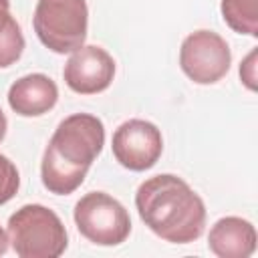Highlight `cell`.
Masks as SVG:
<instances>
[{"label": "cell", "instance_id": "cell-1", "mask_svg": "<svg viewBox=\"0 0 258 258\" xmlns=\"http://www.w3.org/2000/svg\"><path fill=\"white\" fill-rule=\"evenodd\" d=\"M135 208L143 224L171 244L198 240L206 226L202 198L173 173H159L145 179L135 194Z\"/></svg>", "mask_w": 258, "mask_h": 258}, {"label": "cell", "instance_id": "cell-2", "mask_svg": "<svg viewBox=\"0 0 258 258\" xmlns=\"http://www.w3.org/2000/svg\"><path fill=\"white\" fill-rule=\"evenodd\" d=\"M105 145V125L91 113H75L58 123L40 163L44 187L56 196L73 194Z\"/></svg>", "mask_w": 258, "mask_h": 258}, {"label": "cell", "instance_id": "cell-3", "mask_svg": "<svg viewBox=\"0 0 258 258\" xmlns=\"http://www.w3.org/2000/svg\"><path fill=\"white\" fill-rule=\"evenodd\" d=\"M8 240L20 258H58L69 244L60 218L40 204H26L8 218Z\"/></svg>", "mask_w": 258, "mask_h": 258}, {"label": "cell", "instance_id": "cell-4", "mask_svg": "<svg viewBox=\"0 0 258 258\" xmlns=\"http://www.w3.org/2000/svg\"><path fill=\"white\" fill-rule=\"evenodd\" d=\"M38 40L52 52L81 48L87 38L89 10L85 0H38L32 16Z\"/></svg>", "mask_w": 258, "mask_h": 258}, {"label": "cell", "instance_id": "cell-5", "mask_svg": "<svg viewBox=\"0 0 258 258\" xmlns=\"http://www.w3.org/2000/svg\"><path fill=\"white\" fill-rule=\"evenodd\" d=\"M79 232L97 246H117L131 232V218L123 204L105 191L85 194L75 206Z\"/></svg>", "mask_w": 258, "mask_h": 258}, {"label": "cell", "instance_id": "cell-6", "mask_svg": "<svg viewBox=\"0 0 258 258\" xmlns=\"http://www.w3.org/2000/svg\"><path fill=\"white\" fill-rule=\"evenodd\" d=\"M232 64L228 42L214 30L187 34L179 48L181 71L198 85H214L226 77Z\"/></svg>", "mask_w": 258, "mask_h": 258}, {"label": "cell", "instance_id": "cell-7", "mask_svg": "<svg viewBox=\"0 0 258 258\" xmlns=\"http://www.w3.org/2000/svg\"><path fill=\"white\" fill-rule=\"evenodd\" d=\"M113 155L115 159L131 169L145 171L157 163L163 151V137L157 125L145 119H129L121 123L113 133Z\"/></svg>", "mask_w": 258, "mask_h": 258}, {"label": "cell", "instance_id": "cell-8", "mask_svg": "<svg viewBox=\"0 0 258 258\" xmlns=\"http://www.w3.org/2000/svg\"><path fill=\"white\" fill-rule=\"evenodd\" d=\"M62 77L71 91L79 95H95L113 83L115 60L105 48L97 44H83L71 52Z\"/></svg>", "mask_w": 258, "mask_h": 258}, {"label": "cell", "instance_id": "cell-9", "mask_svg": "<svg viewBox=\"0 0 258 258\" xmlns=\"http://www.w3.org/2000/svg\"><path fill=\"white\" fill-rule=\"evenodd\" d=\"M56 83L42 73L24 75L8 89V105L16 115L22 117H40L48 113L56 105Z\"/></svg>", "mask_w": 258, "mask_h": 258}, {"label": "cell", "instance_id": "cell-10", "mask_svg": "<svg viewBox=\"0 0 258 258\" xmlns=\"http://www.w3.org/2000/svg\"><path fill=\"white\" fill-rule=\"evenodd\" d=\"M208 248L220 258H248L256 250V228L238 216L220 218L210 228Z\"/></svg>", "mask_w": 258, "mask_h": 258}, {"label": "cell", "instance_id": "cell-11", "mask_svg": "<svg viewBox=\"0 0 258 258\" xmlns=\"http://www.w3.org/2000/svg\"><path fill=\"white\" fill-rule=\"evenodd\" d=\"M222 18L234 32L258 36V0H222Z\"/></svg>", "mask_w": 258, "mask_h": 258}, {"label": "cell", "instance_id": "cell-12", "mask_svg": "<svg viewBox=\"0 0 258 258\" xmlns=\"http://www.w3.org/2000/svg\"><path fill=\"white\" fill-rule=\"evenodd\" d=\"M24 50V36L20 24L10 14V8L0 6V69L14 64Z\"/></svg>", "mask_w": 258, "mask_h": 258}, {"label": "cell", "instance_id": "cell-13", "mask_svg": "<svg viewBox=\"0 0 258 258\" xmlns=\"http://www.w3.org/2000/svg\"><path fill=\"white\" fill-rule=\"evenodd\" d=\"M20 187V175L16 165L0 153V206L10 202Z\"/></svg>", "mask_w": 258, "mask_h": 258}, {"label": "cell", "instance_id": "cell-14", "mask_svg": "<svg viewBox=\"0 0 258 258\" xmlns=\"http://www.w3.org/2000/svg\"><path fill=\"white\" fill-rule=\"evenodd\" d=\"M240 79H242V83L250 91H256V48L250 50V54L242 60V64H240Z\"/></svg>", "mask_w": 258, "mask_h": 258}, {"label": "cell", "instance_id": "cell-15", "mask_svg": "<svg viewBox=\"0 0 258 258\" xmlns=\"http://www.w3.org/2000/svg\"><path fill=\"white\" fill-rule=\"evenodd\" d=\"M8 244H10V240H8V232H4V230H2V226H0V256H2V254H6Z\"/></svg>", "mask_w": 258, "mask_h": 258}, {"label": "cell", "instance_id": "cell-16", "mask_svg": "<svg viewBox=\"0 0 258 258\" xmlns=\"http://www.w3.org/2000/svg\"><path fill=\"white\" fill-rule=\"evenodd\" d=\"M6 129H8V121H6L4 111L0 109V141H2V139H4V135H6Z\"/></svg>", "mask_w": 258, "mask_h": 258}, {"label": "cell", "instance_id": "cell-17", "mask_svg": "<svg viewBox=\"0 0 258 258\" xmlns=\"http://www.w3.org/2000/svg\"><path fill=\"white\" fill-rule=\"evenodd\" d=\"M0 6L2 8H10V0H0Z\"/></svg>", "mask_w": 258, "mask_h": 258}]
</instances>
